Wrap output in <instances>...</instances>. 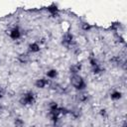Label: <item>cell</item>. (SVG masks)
Here are the masks:
<instances>
[{
    "label": "cell",
    "mask_w": 127,
    "mask_h": 127,
    "mask_svg": "<svg viewBox=\"0 0 127 127\" xmlns=\"http://www.w3.org/2000/svg\"><path fill=\"white\" fill-rule=\"evenodd\" d=\"M49 109H50V111H56V110H58L59 109L58 103L57 102H51L49 104Z\"/></svg>",
    "instance_id": "cell-12"
},
{
    "label": "cell",
    "mask_w": 127,
    "mask_h": 127,
    "mask_svg": "<svg viewBox=\"0 0 127 127\" xmlns=\"http://www.w3.org/2000/svg\"><path fill=\"white\" fill-rule=\"evenodd\" d=\"M0 109H1V106H0Z\"/></svg>",
    "instance_id": "cell-16"
},
{
    "label": "cell",
    "mask_w": 127,
    "mask_h": 127,
    "mask_svg": "<svg viewBox=\"0 0 127 127\" xmlns=\"http://www.w3.org/2000/svg\"><path fill=\"white\" fill-rule=\"evenodd\" d=\"M70 83L72 84L73 87L79 90H83L85 88V82L82 79V77L78 74H72L70 76Z\"/></svg>",
    "instance_id": "cell-1"
},
{
    "label": "cell",
    "mask_w": 127,
    "mask_h": 127,
    "mask_svg": "<svg viewBox=\"0 0 127 127\" xmlns=\"http://www.w3.org/2000/svg\"><path fill=\"white\" fill-rule=\"evenodd\" d=\"M110 97H111L113 100H118V99H120V98H121V92H119V91L115 90V91L111 92Z\"/></svg>",
    "instance_id": "cell-9"
},
{
    "label": "cell",
    "mask_w": 127,
    "mask_h": 127,
    "mask_svg": "<svg viewBox=\"0 0 127 127\" xmlns=\"http://www.w3.org/2000/svg\"><path fill=\"white\" fill-rule=\"evenodd\" d=\"M81 69V64H74L72 65H70L69 70L72 74H77V72H79Z\"/></svg>",
    "instance_id": "cell-6"
},
{
    "label": "cell",
    "mask_w": 127,
    "mask_h": 127,
    "mask_svg": "<svg viewBox=\"0 0 127 127\" xmlns=\"http://www.w3.org/2000/svg\"><path fill=\"white\" fill-rule=\"evenodd\" d=\"M91 69H92V72H93V73H95V74L100 73V72L102 71V67L100 66V64H96V65H94V66H92V67H91Z\"/></svg>",
    "instance_id": "cell-10"
},
{
    "label": "cell",
    "mask_w": 127,
    "mask_h": 127,
    "mask_svg": "<svg viewBox=\"0 0 127 127\" xmlns=\"http://www.w3.org/2000/svg\"><path fill=\"white\" fill-rule=\"evenodd\" d=\"M48 84H50V80L47 79V78H39V79H37V81L35 82V85H36L38 88H44V87H46Z\"/></svg>",
    "instance_id": "cell-4"
},
{
    "label": "cell",
    "mask_w": 127,
    "mask_h": 127,
    "mask_svg": "<svg viewBox=\"0 0 127 127\" xmlns=\"http://www.w3.org/2000/svg\"><path fill=\"white\" fill-rule=\"evenodd\" d=\"M40 45L38 43H32L30 46H29V51L31 53H38L40 52Z\"/></svg>",
    "instance_id": "cell-7"
},
{
    "label": "cell",
    "mask_w": 127,
    "mask_h": 127,
    "mask_svg": "<svg viewBox=\"0 0 127 127\" xmlns=\"http://www.w3.org/2000/svg\"><path fill=\"white\" fill-rule=\"evenodd\" d=\"M19 62L20 63H22V64H24V63H26L27 61H28V56L27 55H21L20 57H19Z\"/></svg>",
    "instance_id": "cell-14"
},
{
    "label": "cell",
    "mask_w": 127,
    "mask_h": 127,
    "mask_svg": "<svg viewBox=\"0 0 127 127\" xmlns=\"http://www.w3.org/2000/svg\"><path fill=\"white\" fill-rule=\"evenodd\" d=\"M57 75H58V71L56 70V69H50L48 72H47V76L49 77V78H56L57 77Z\"/></svg>",
    "instance_id": "cell-8"
},
{
    "label": "cell",
    "mask_w": 127,
    "mask_h": 127,
    "mask_svg": "<svg viewBox=\"0 0 127 127\" xmlns=\"http://www.w3.org/2000/svg\"><path fill=\"white\" fill-rule=\"evenodd\" d=\"M74 43V39H73V36L70 34V33H65L63 37V45L69 48L70 46H72Z\"/></svg>",
    "instance_id": "cell-3"
},
{
    "label": "cell",
    "mask_w": 127,
    "mask_h": 127,
    "mask_svg": "<svg viewBox=\"0 0 127 127\" xmlns=\"http://www.w3.org/2000/svg\"><path fill=\"white\" fill-rule=\"evenodd\" d=\"M9 36H10L11 39H13V40H17V39L20 38V36H21V32L19 31L18 28L15 27V28H13V29H11V30L9 31Z\"/></svg>",
    "instance_id": "cell-5"
},
{
    "label": "cell",
    "mask_w": 127,
    "mask_h": 127,
    "mask_svg": "<svg viewBox=\"0 0 127 127\" xmlns=\"http://www.w3.org/2000/svg\"><path fill=\"white\" fill-rule=\"evenodd\" d=\"M35 102V95L33 92H27L25 93L21 99H20V103L23 105H31Z\"/></svg>",
    "instance_id": "cell-2"
},
{
    "label": "cell",
    "mask_w": 127,
    "mask_h": 127,
    "mask_svg": "<svg viewBox=\"0 0 127 127\" xmlns=\"http://www.w3.org/2000/svg\"><path fill=\"white\" fill-rule=\"evenodd\" d=\"M2 95H3V92H2V90H1V88H0V98L2 97Z\"/></svg>",
    "instance_id": "cell-15"
},
{
    "label": "cell",
    "mask_w": 127,
    "mask_h": 127,
    "mask_svg": "<svg viewBox=\"0 0 127 127\" xmlns=\"http://www.w3.org/2000/svg\"><path fill=\"white\" fill-rule=\"evenodd\" d=\"M81 29L84 30V31H88L91 29V25L88 24V23H82L81 24Z\"/></svg>",
    "instance_id": "cell-13"
},
{
    "label": "cell",
    "mask_w": 127,
    "mask_h": 127,
    "mask_svg": "<svg viewBox=\"0 0 127 127\" xmlns=\"http://www.w3.org/2000/svg\"><path fill=\"white\" fill-rule=\"evenodd\" d=\"M77 98H78V100H79L80 102H85V101L88 99V94H87V93H80Z\"/></svg>",
    "instance_id": "cell-11"
}]
</instances>
